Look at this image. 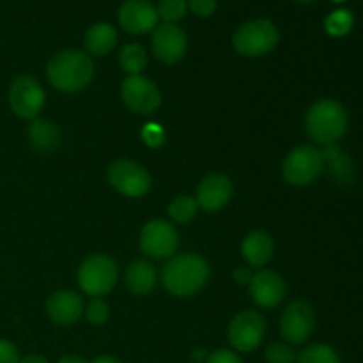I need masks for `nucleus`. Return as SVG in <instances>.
Here are the masks:
<instances>
[{
  "label": "nucleus",
  "instance_id": "nucleus-25",
  "mask_svg": "<svg viewBox=\"0 0 363 363\" xmlns=\"http://www.w3.org/2000/svg\"><path fill=\"white\" fill-rule=\"evenodd\" d=\"M296 363H342L339 353L326 344H312L296 357Z\"/></svg>",
  "mask_w": 363,
  "mask_h": 363
},
{
  "label": "nucleus",
  "instance_id": "nucleus-6",
  "mask_svg": "<svg viewBox=\"0 0 363 363\" xmlns=\"http://www.w3.org/2000/svg\"><path fill=\"white\" fill-rule=\"evenodd\" d=\"M323 152L314 145H300L286 156L282 163V176L293 186H307L314 183L325 170Z\"/></svg>",
  "mask_w": 363,
  "mask_h": 363
},
{
  "label": "nucleus",
  "instance_id": "nucleus-20",
  "mask_svg": "<svg viewBox=\"0 0 363 363\" xmlns=\"http://www.w3.org/2000/svg\"><path fill=\"white\" fill-rule=\"evenodd\" d=\"M126 286L137 296H145L156 287V269L147 261H133L126 269Z\"/></svg>",
  "mask_w": 363,
  "mask_h": 363
},
{
  "label": "nucleus",
  "instance_id": "nucleus-37",
  "mask_svg": "<svg viewBox=\"0 0 363 363\" xmlns=\"http://www.w3.org/2000/svg\"><path fill=\"white\" fill-rule=\"evenodd\" d=\"M91 363H123V362H119L117 358H113V357H98V358H94Z\"/></svg>",
  "mask_w": 363,
  "mask_h": 363
},
{
  "label": "nucleus",
  "instance_id": "nucleus-5",
  "mask_svg": "<svg viewBox=\"0 0 363 363\" xmlns=\"http://www.w3.org/2000/svg\"><path fill=\"white\" fill-rule=\"evenodd\" d=\"M119 268L116 261L105 254H94L78 268V284L82 291L92 298H101L116 287Z\"/></svg>",
  "mask_w": 363,
  "mask_h": 363
},
{
  "label": "nucleus",
  "instance_id": "nucleus-10",
  "mask_svg": "<svg viewBox=\"0 0 363 363\" xmlns=\"http://www.w3.org/2000/svg\"><path fill=\"white\" fill-rule=\"evenodd\" d=\"M121 96L128 108L140 116H149L156 112L162 105V94L156 84L144 74L128 77L121 85Z\"/></svg>",
  "mask_w": 363,
  "mask_h": 363
},
{
  "label": "nucleus",
  "instance_id": "nucleus-2",
  "mask_svg": "<svg viewBox=\"0 0 363 363\" xmlns=\"http://www.w3.org/2000/svg\"><path fill=\"white\" fill-rule=\"evenodd\" d=\"M209 279V264L197 254L172 257L163 268L162 282L170 294L188 298L199 293Z\"/></svg>",
  "mask_w": 363,
  "mask_h": 363
},
{
  "label": "nucleus",
  "instance_id": "nucleus-7",
  "mask_svg": "<svg viewBox=\"0 0 363 363\" xmlns=\"http://www.w3.org/2000/svg\"><path fill=\"white\" fill-rule=\"evenodd\" d=\"M45 91L34 77L21 74L14 78L9 87V106L14 116L21 119H38L45 106Z\"/></svg>",
  "mask_w": 363,
  "mask_h": 363
},
{
  "label": "nucleus",
  "instance_id": "nucleus-12",
  "mask_svg": "<svg viewBox=\"0 0 363 363\" xmlns=\"http://www.w3.org/2000/svg\"><path fill=\"white\" fill-rule=\"evenodd\" d=\"M179 236L172 223L165 220H151L140 233V248L152 259L172 257L177 250Z\"/></svg>",
  "mask_w": 363,
  "mask_h": 363
},
{
  "label": "nucleus",
  "instance_id": "nucleus-13",
  "mask_svg": "<svg viewBox=\"0 0 363 363\" xmlns=\"http://www.w3.org/2000/svg\"><path fill=\"white\" fill-rule=\"evenodd\" d=\"M152 53L163 64H176L186 53L188 39L177 23H163L155 28L151 39Z\"/></svg>",
  "mask_w": 363,
  "mask_h": 363
},
{
  "label": "nucleus",
  "instance_id": "nucleus-31",
  "mask_svg": "<svg viewBox=\"0 0 363 363\" xmlns=\"http://www.w3.org/2000/svg\"><path fill=\"white\" fill-rule=\"evenodd\" d=\"M186 4L197 16L202 18L209 16L216 9V0H186Z\"/></svg>",
  "mask_w": 363,
  "mask_h": 363
},
{
  "label": "nucleus",
  "instance_id": "nucleus-32",
  "mask_svg": "<svg viewBox=\"0 0 363 363\" xmlns=\"http://www.w3.org/2000/svg\"><path fill=\"white\" fill-rule=\"evenodd\" d=\"M206 363H243V360L230 350H216L206 358Z\"/></svg>",
  "mask_w": 363,
  "mask_h": 363
},
{
  "label": "nucleus",
  "instance_id": "nucleus-11",
  "mask_svg": "<svg viewBox=\"0 0 363 363\" xmlns=\"http://www.w3.org/2000/svg\"><path fill=\"white\" fill-rule=\"evenodd\" d=\"M315 328V315L307 301H293L280 319V335L291 346H300L311 339Z\"/></svg>",
  "mask_w": 363,
  "mask_h": 363
},
{
  "label": "nucleus",
  "instance_id": "nucleus-22",
  "mask_svg": "<svg viewBox=\"0 0 363 363\" xmlns=\"http://www.w3.org/2000/svg\"><path fill=\"white\" fill-rule=\"evenodd\" d=\"M119 62L121 67H123L130 77H133V74H142V71L147 66V53H145V50L142 48L140 45H135V43L124 45L119 53Z\"/></svg>",
  "mask_w": 363,
  "mask_h": 363
},
{
  "label": "nucleus",
  "instance_id": "nucleus-29",
  "mask_svg": "<svg viewBox=\"0 0 363 363\" xmlns=\"http://www.w3.org/2000/svg\"><path fill=\"white\" fill-rule=\"evenodd\" d=\"M330 169H332V176L337 181H340V183H347L351 179V176H353V163L342 152H340L339 158L330 162Z\"/></svg>",
  "mask_w": 363,
  "mask_h": 363
},
{
  "label": "nucleus",
  "instance_id": "nucleus-34",
  "mask_svg": "<svg viewBox=\"0 0 363 363\" xmlns=\"http://www.w3.org/2000/svg\"><path fill=\"white\" fill-rule=\"evenodd\" d=\"M233 277L240 286H247V284L252 282V277L254 275H252V272L248 268H238L236 272L233 273Z\"/></svg>",
  "mask_w": 363,
  "mask_h": 363
},
{
  "label": "nucleus",
  "instance_id": "nucleus-14",
  "mask_svg": "<svg viewBox=\"0 0 363 363\" xmlns=\"http://www.w3.org/2000/svg\"><path fill=\"white\" fill-rule=\"evenodd\" d=\"M248 286H250L252 300L262 308H275L287 293L284 279L272 269H261L255 273Z\"/></svg>",
  "mask_w": 363,
  "mask_h": 363
},
{
  "label": "nucleus",
  "instance_id": "nucleus-28",
  "mask_svg": "<svg viewBox=\"0 0 363 363\" xmlns=\"http://www.w3.org/2000/svg\"><path fill=\"white\" fill-rule=\"evenodd\" d=\"M84 314L91 325L101 326L105 325L106 319H108V305H106L101 298H92L91 303L85 307Z\"/></svg>",
  "mask_w": 363,
  "mask_h": 363
},
{
  "label": "nucleus",
  "instance_id": "nucleus-4",
  "mask_svg": "<svg viewBox=\"0 0 363 363\" xmlns=\"http://www.w3.org/2000/svg\"><path fill=\"white\" fill-rule=\"evenodd\" d=\"M280 41L279 28L272 20L257 18L241 25L233 35V45L245 57H261L272 52Z\"/></svg>",
  "mask_w": 363,
  "mask_h": 363
},
{
  "label": "nucleus",
  "instance_id": "nucleus-18",
  "mask_svg": "<svg viewBox=\"0 0 363 363\" xmlns=\"http://www.w3.org/2000/svg\"><path fill=\"white\" fill-rule=\"evenodd\" d=\"M241 254L245 261L254 268H262L272 261L275 254V243L273 238L266 230H252L241 245Z\"/></svg>",
  "mask_w": 363,
  "mask_h": 363
},
{
  "label": "nucleus",
  "instance_id": "nucleus-27",
  "mask_svg": "<svg viewBox=\"0 0 363 363\" xmlns=\"http://www.w3.org/2000/svg\"><path fill=\"white\" fill-rule=\"evenodd\" d=\"M298 354L287 342H273L266 347L264 358L268 363H294Z\"/></svg>",
  "mask_w": 363,
  "mask_h": 363
},
{
  "label": "nucleus",
  "instance_id": "nucleus-38",
  "mask_svg": "<svg viewBox=\"0 0 363 363\" xmlns=\"http://www.w3.org/2000/svg\"><path fill=\"white\" fill-rule=\"evenodd\" d=\"M298 2H303V4H308V2H314V0H298Z\"/></svg>",
  "mask_w": 363,
  "mask_h": 363
},
{
  "label": "nucleus",
  "instance_id": "nucleus-39",
  "mask_svg": "<svg viewBox=\"0 0 363 363\" xmlns=\"http://www.w3.org/2000/svg\"><path fill=\"white\" fill-rule=\"evenodd\" d=\"M333 2H346V0H333Z\"/></svg>",
  "mask_w": 363,
  "mask_h": 363
},
{
  "label": "nucleus",
  "instance_id": "nucleus-36",
  "mask_svg": "<svg viewBox=\"0 0 363 363\" xmlns=\"http://www.w3.org/2000/svg\"><path fill=\"white\" fill-rule=\"evenodd\" d=\"M57 363H87V362H85V358L78 357V354H66V357L60 358Z\"/></svg>",
  "mask_w": 363,
  "mask_h": 363
},
{
  "label": "nucleus",
  "instance_id": "nucleus-21",
  "mask_svg": "<svg viewBox=\"0 0 363 363\" xmlns=\"http://www.w3.org/2000/svg\"><path fill=\"white\" fill-rule=\"evenodd\" d=\"M84 45L91 55H106L117 45V30L110 23H94L85 32Z\"/></svg>",
  "mask_w": 363,
  "mask_h": 363
},
{
  "label": "nucleus",
  "instance_id": "nucleus-8",
  "mask_svg": "<svg viewBox=\"0 0 363 363\" xmlns=\"http://www.w3.org/2000/svg\"><path fill=\"white\" fill-rule=\"evenodd\" d=\"M108 183L124 197H144L151 190L147 170L131 160H117L108 167Z\"/></svg>",
  "mask_w": 363,
  "mask_h": 363
},
{
  "label": "nucleus",
  "instance_id": "nucleus-9",
  "mask_svg": "<svg viewBox=\"0 0 363 363\" xmlns=\"http://www.w3.org/2000/svg\"><path fill=\"white\" fill-rule=\"evenodd\" d=\"M266 335V323L261 314L255 311L240 312L236 318L230 321L229 337L230 346L240 353H252L262 344Z\"/></svg>",
  "mask_w": 363,
  "mask_h": 363
},
{
  "label": "nucleus",
  "instance_id": "nucleus-16",
  "mask_svg": "<svg viewBox=\"0 0 363 363\" xmlns=\"http://www.w3.org/2000/svg\"><path fill=\"white\" fill-rule=\"evenodd\" d=\"M233 183L223 174H209L197 188V204L208 213H216L229 204L233 197Z\"/></svg>",
  "mask_w": 363,
  "mask_h": 363
},
{
  "label": "nucleus",
  "instance_id": "nucleus-30",
  "mask_svg": "<svg viewBox=\"0 0 363 363\" xmlns=\"http://www.w3.org/2000/svg\"><path fill=\"white\" fill-rule=\"evenodd\" d=\"M21 357L18 347L6 339H0V363H20Z\"/></svg>",
  "mask_w": 363,
  "mask_h": 363
},
{
  "label": "nucleus",
  "instance_id": "nucleus-3",
  "mask_svg": "<svg viewBox=\"0 0 363 363\" xmlns=\"http://www.w3.org/2000/svg\"><path fill=\"white\" fill-rule=\"evenodd\" d=\"M347 112L335 99H319L308 108L305 117V130L308 137L323 145L337 144L346 135Z\"/></svg>",
  "mask_w": 363,
  "mask_h": 363
},
{
  "label": "nucleus",
  "instance_id": "nucleus-26",
  "mask_svg": "<svg viewBox=\"0 0 363 363\" xmlns=\"http://www.w3.org/2000/svg\"><path fill=\"white\" fill-rule=\"evenodd\" d=\"M188 11L186 0H160L156 13L165 23H177Z\"/></svg>",
  "mask_w": 363,
  "mask_h": 363
},
{
  "label": "nucleus",
  "instance_id": "nucleus-15",
  "mask_svg": "<svg viewBox=\"0 0 363 363\" xmlns=\"http://www.w3.org/2000/svg\"><path fill=\"white\" fill-rule=\"evenodd\" d=\"M119 23L130 34H147L156 28L158 13L149 0H126L119 9Z\"/></svg>",
  "mask_w": 363,
  "mask_h": 363
},
{
  "label": "nucleus",
  "instance_id": "nucleus-1",
  "mask_svg": "<svg viewBox=\"0 0 363 363\" xmlns=\"http://www.w3.org/2000/svg\"><path fill=\"white\" fill-rule=\"evenodd\" d=\"M50 84L62 92H78L94 78L91 55L80 50H62L50 59L46 67Z\"/></svg>",
  "mask_w": 363,
  "mask_h": 363
},
{
  "label": "nucleus",
  "instance_id": "nucleus-24",
  "mask_svg": "<svg viewBox=\"0 0 363 363\" xmlns=\"http://www.w3.org/2000/svg\"><path fill=\"white\" fill-rule=\"evenodd\" d=\"M354 18L351 11L337 9L330 13L325 20V30L333 38H344L353 30Z\"/></svg>",
  "mask_w": 363,
  "mask_h": 363
},
{
  "label": "nucleus",
  "instance_id": "nucleus-35",
  "mask_svg": "<svg viewBox=\"0 0 363 363\" xmlns=\"http://www.w3.org/2000/svg\"><path fill=\"white\" fill-rule=\"evenodd\" d=\"M20 363H50V362L46 360L45 357H41V354H27V357L21 358Z\"/></svg>",
  "mask_w": 363,
  "mask_h": 363
},
{
  "label": "nucleus",
  "instance_id": "nucleus-23",
  "mask_svg": "<svg viewBox=\"0 0 363 363\" xmlns=\"http://www.w3.org/2000/svg\"><path fill=\"white\" fill-rule=\"evenodd\" d=\"M197 199L190 195H177L169 204V215L177 223H190L197 216Z\"/></svg>",
  "mask_w": 363,
  "mask_h": 363
},
{
  "label": "nucleus",
  "instance_id": "nucleus-19",
  "mask_svg": "<svg viewBox=\"0 0 363 363\" xmlns=\"http://www.w3.org/2000/svg\"><path fill=\"white\" fill-rule=\"evenodd\" d=\"M28 142H30L32 149L39 155H50V152L57 151L62 142V135L57 128L55 123L48 119H34L28 126Z\"/></svg>",
  "mask_w": 363,
  "mask_h": 363
},
{
  "label": "nucleus",
  "instance_id": "nucleus-17",
  "mask_svg": "<svg viewBox=\"0 0 363 363\" xmlns=\"http://www.w3.org/2000/svg\"><path fill=\"white\" fill-rule=\"evenodd\" d=\"M84 311V300L80 294L73 293V291H57L46 301L48 318L60 326L74 325L82 318Z\"/></svg>",
  "mask_w": 363,
  "mask_h": 363
},
{
  "label": "nucleus",
  "instance_id": "nucleus-33",
  "mask_svg": "<svg viewBox=\"0 0 363 363\" xmlns=\"http://www.w3.org/2000/svg\"><path fill=\"white\" fill-rule=\"evenodd\" d=\"M144 140L147 142L152 147H158V145L163 144V130L158 126V124H147V128L142 133Z\"/></svg>",
  "mask_w": 363,
  "mask_h": 363
}]
</instances>
